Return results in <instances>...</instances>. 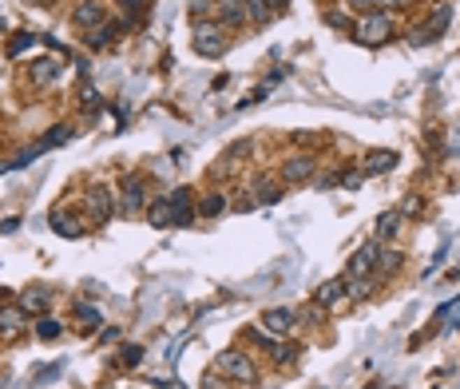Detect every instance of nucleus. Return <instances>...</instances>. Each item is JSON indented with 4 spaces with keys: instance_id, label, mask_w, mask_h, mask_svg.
<instances>
[{
    "instance_id": "16",
    "label": "nucleus",
    "mask_w": 460,
    "mask_h": 389,
    "mask_svg": "<svg viewBox=\"0 0 460 389\" xmlns=\"http://www.w3.org/2000/svg\"><path fill=\"white\" fill-rule=\"evenodd\" d=\"M147 222H151V227H171V203H167V199L151 203V211H147Z\"/></svg>"
},
{
    "instance_id": "11",
    "label": "nucleus",
    "mask_w": 460,
    "mask_h": 389,
    "mask_svg": "<svg viewBox=\"0 0 460 389\" xmlns=\"http://www.w3.org/2000/svg\"><path fill=\"white\" fill-rule=\"evenodd\" d=\"M243 20H250V13H246V0H218V24H243Z\"/></svg>"
},
{
    "instance_id": "35",
    "label": "nucleus",
    "mask_w": 460,
    "mask_h": 389,
    "mask_svg": "<svg viewBox=\"0 0 460 389\" xmlns=\"http://www.w3.org/2000/svg\"><path fill=\"white\" fill-rule=\"evenodd\" d=\"M203 389H227V386H222V381H218V377L210 374V377H206V381H203Z\"/></svg>"
},
{
    "instance_id": "25",
    "label": "nucleus",
    "mask_w": 460,
    "mask_h": 389,
    "mask_svg": "<svg viewBox=\"0 0 460 389\" xmlns=\"http://www.w3.org/2000/svg\"><path fill=\"white\" fill-rule=\"evenodd\" d=\"M36 334H40L44 341H56V338H60V322H56V318H40V322H36Z\"/></svg>"
},
{
    "instance_id": "7",
    "label": "nucleus",
    "mask_w": 460,
    "mask_h": 389,
    "mask_svg": "<svg viewBox=\"0 0 460 389\" xmlns=\"http://www.w3.org/2000/svg\"><path fill=\"white\" fill-rule=\"evenodd\" d=\"M72 24H80V28L103 24V4H99V0H80L72 8Z\"/></svg>"
},
{
    "instance_id": "12",
    "label": "nucleus",
    "mask_w": 460,
    "mask_h": 389,
    "mask_svg": "<svg viewBox=\"0 0 460 389\" xmlns=\"http://www.w3.org/2000/svg\"><path fill=\"white\" fill-rule=\"evenodd\" d=\"M20 330H24V310H20V306H4V310H0V334L16 338Z\"/></svg>"
},
{
    "instance_id": "34",
    "label": "nucleus",
    "mask_w": 460,
    "mask_h": 389,
    "mask_svg": "<svg viewBox=\"0 0 460 389\" xmlns=\"http://www.w3.org/2000/svg\"><path fill=\"white\" fill-rule=\"evenodd\" d=\"M16 227H20V219H4V222H0V231H4V234H13Z\"/></svg>"
},
{
    "instance_id": "32",
    "label": "nucleus",
    "mask_w": 460,
    "mask_h": 389,
    "mask_svg": "<svg viewBox=\"0 0 460 389\" xmlns=\"http://www.w3.org/2000/svg\"><path fill=\"white\" fill-rule=\"evenodd\" d=\"M76 314L84 318L87 326H96V322H99V310H92V306H76Z\"/></svg>"
},
{
    "instance_id": "28",
    "label": "nucleus",
    "mask_w": 460,
    "mask_h": 389,
    "mask_svg": "<svg viewBox=\"0 0 460 389\" xmlns=\"http://www.w3.org/2000/svg\"><path fill=\"white\" fill-rule=\"evenodd\" d=\"M254 194H258V203H278V199H282V191L274 187V183H258Z\"/></svg>"
},
{
    "instance_id": "8",
    "label": "nucleus",
    "mask_w": 460,
    "mask_h": 389,
    "mask_svg": "<svg viewBox=\"0 0 460 389\" xmlns=\"http://www.w3.org/2000/svg\"><path fill=\"white\" fill-rule=\"evenodd\" d=\"M377 255H381V243H365L361 250L350 258V278H357V274H369V270L377 267Z\"/></svg>"
},
{
    "instance_id": "3",
    "label": "nucleus",
    "mask_w": 460,
    "mask_h": 389,
    "mask_svg": "<svg viewBox=\"0 0 460 389\" xmlns=\"http://www.w3.org/2000/svg\"><path fill=\"white\" fill-rule=\"evenodd\" d=\"M194 52H199V56H210V60H218V56L227 52V36H222V24L199 20V24H194Z\"/></svg>"
},
{
    "instance_id": "27",
    "label": "nucleus",
    "mask_w": 460,
    "mask_h": 389,
    "mask_svg": "<svg viewBox=\"0 0 460 389\" xmlns=\"http://www.w3.org/2000/svg\"><path fill=\"white\" fill-rule=\"evenodd\" d=\"M373 290V278L361 274V278H350V298H365V294Z\"/></svg>"
},
{
    "instance_id": "31",
    "label": "nucleus",
    "mask_w": 460,
    "mask_h": 389,
    "mask_svg": "<svg viewBox=\"0 0 460 389\" xmlns=\"http://www.w3.org/2000/svg\"><path fill=\"white\" fill-rule=\"evenodd\" d=\"M143 362V350H139V346H127V350H123V365H139Z\"/></svg>"
},
{
    "instance_id": "13",
    "label": "nucleus",
    "mask_w": 460,
    "mask_h": 389,
    "mask_svg": "<svg viewBox=\"0 0 460 389\" xmlns=\"http://www.w3.org/2000/svg\"><path fill=\"white\" fill-rule=\"evenodd\" d=\"M290 326H294V310H266L262 314V330H270V334H286Z\"/></svg>"
},
{
    "instance_id": "9",
    "label": "nucleus",
    "mask_w": 460,
    "mask_h": 389,
    "mask_svg": "<svg viewBox=\"0 0 460 389\" xmlns=\"http://www.w3.org/2000/svg\"><path fill=\"white\" fill-rule=\"evenodd\" d=\"M448 20H452V4H440V8H436L433 13V20H429V28H424V32H417V36H412V44H429V40H436L440 36V32H445L448 28Z\"/></svg>"
},
{
    "instance_id": "10",
    "label": "nucleus",
    "mask_w": 460,
    "mask_h": 389,
    "mask_svg": "<svg viewBox=\"0 0 460 389\" xmlns=\"http://www.w3.org/2000/svg\"><path fill=\"white\" fill-rule=\"evenodd\" d=\"M120 203H123V215H139L143 211V183L139 179H127L123 183V194H120Z\"/></svg>"
},
{
    "instance_id": "38",
    "label": "nucleus",
    "mask_w": 460,
    "mask_h": 389,
    "mask_svg": "<svg viewBox=\"0 0 460 389\" xmlns=\"http://www.w3.org/2000/svg\"><path fill=\"white\" fill-rule=\"evenodd\" d=\"M270 4H286V0H270Z\"/></svg>"
},
{
    "instance_id": "17",
    "label": "nucleus",
    "mask_w": 460,
    "mask_h": 389,
    "mask_svg": "<svg viewBox=\"0 0 460 389\" xmlns=\"http://www.w3.org/2000/svg\"><path fill=\"white\" fill-rule=\"evenodd\" d=\"M52 231H56V234H64V239H76V234H80V222H76V219H68L64 211H56V215H52Z\"/></svg>"
},
{
    "instance_id": "22",
    "label": "nucleus",
    "mask_w": 460,
    "mask_h": 389,
    "mask_svg": "<svg viewBox=\"0 0 460 389\" xmlns=\"http://www.w3.org/2000/svg\"><path fill=\"white\" fill-rule=\"evenodd\" d=\"M397 231H401V215L397 211H389V215L377 219V234H381V239H385V234H397Z\"/></svg>"
},
{
    "instance_id": "2",
    "label": "nucleus",
    "mask_w": 460,
    "mask_h": 389,
    "mask_svg": "<svg viewBox=\"0 0 460 389\" xmlns=\"http://www.w3.org/2000/svg\"><path fill=\"white\" fill-rule=\"evenodd\" d=\"M389 32H393V20H389V13H381V8L365 13L361 20L353 24V36L361 40V44H381V40H389Z\"/></svg>"
},
{
    "instance_id": "19",
    "label": "nucleus",
    "mask_w": 460,
    "mask_h": 389,
    "mask_svg": "<svg viewBox=\"0 0 460 389\" xmlns=\"http://www.w3.org/2000/svg\"><path fill=\"white\" fill-rule=\"evenodd\" d=\"M68 135H72V132H68L64 123H60V127H52V132H48V135H44V139H40V143H36V151H40V155H44L48 147H60V143H68Z\"/></svg>"
},
{
    "instance_id": "1",
    "label": "nucleus",
    "mask_w": 460,
    "mask_h": 389,
    "mask_svg": "<svg viewBox=\"0 0 460 389\" xmlns=\"http://www.w3.org/2000/svg\"><path fill=\"white\" fill-rule=\"evenodd\" d=\"M215 369H218V374H227L230 381H238V386H254V381H258L254 362H250V358H246L243 350H227V353H218Z\"/></svg>"
},
{
    "instance_id": "36",
    "label": "nucleus",
    "mask_w": 460,
    "mask_h": 389,
    "mask_svg": "<svg viewBox=\"0 0 460 389\" xmlns=\"http://www.w3.org/2000/svg\"><path fill=\"white\" fill-rule=\"evenodd\" d=\"M191 13H194V16H203V13H206V0H194V4H191Z\"/></svg>"
},
{
    "instance_id": "26",
    "label": "nucleus",
    "mask_w": 460,
    "mask_h": 389,
    "mask_svg": "<svg viewBox=\"0 0 460 389\" xmlns=\"http://www.w3.org/2000/svg\"><path fill=\"white\" fill-rule=\"evenodd\" d=\"M32 44H36V36H32V32H16L13 44H8V56H20V52H28Z\"/></svg>"
},
{
    "instance_id": "15",
    "label": "nucleus",
    "mask_w": 460,
    "mask_h": 389,
    "mask_svg": "<svg viewBox=\"0 0 460 389\" xmlns=\"http://www.w3.org/2000/svg\"><path fill=\"white\" fill-rule=\"evenodd\" d=\"M56 76H60V64H56V60H40V64H32V80H36V84H52Z\"/></svg>"
},
{
    "instance_id": "14",
    "label": "nucleus",
    "mask_w": 460,
    "mask_h": 389,
    "mask_svg": "<svg viewBox=\"0 0 460 389\" xmlns=\"http://www.w3.org/2000/svg\"><path fill=\"white\" fill-rule=\"evenodd\" d=\"M393 167H397V151H373L365 159V175H385Z\"/></svg>"
},
{
    "instance_id": "20",
    "label": "nucleus",
    "mask_w": 460,
    "mask_h": 389,
    "mask_svg": "<svg viewBox=\"0 0 460 389\" xmlns=\"http://www.w3.org/2000/svg\"><path fill=\"white\" fill-rule=\"evenodd\" d=\"M341 290H345V278H333V282H326L322 290H317V302L322 306H333L341 298Z\"/></svg>"
},
{
    "instance_id": "21",
    "label": "nucleus",
    "mask_w": 460,
    "mask_h": 389,
    "mask_svg": "<svg viewBox=\"0 0 460 389\" xmlns=\"http://www.w3.org/2000/svg\"><path fill=\"white\" fill-rule=\"evenodd\" d=\"M48 302H52L48 290H28L24 298H20V310H32V314H36V310H44Z\"/></svg>"
},
{
    "instance_id": "37",
    "label": "nucleus",
    "mask_w": 460,
    "mask_h": 389,
    "mask_svg": "<svg viewBox=\"0 0 460 389\" xmlns=\"http://www.w3.org/2000/svg\"><path fill=\"white\" fill-rule=\"evenodd\" d=\"M377 4H409V0H377Z\"/></svg>"
},
{
    "instance_id": "30",
    "label": "nucleus",
    "mask_w": 460,
    "mask_h": 389,
    "mask_svg": "<svg viewBox=\"0 0 460 389\" xmlns=\"http://www.w3.org/2000/svg\"><path fill=\"white\" fill-rule=\"evenodd\" d=\"M361 179H365V171H345V175H341V187H350V191H353V187H361Z\"/></svg>"
},
{
    "instance_id": "29",
    "label": "nucleus",
    "mask_w": 460,
    "mask_h": 389,
    "mask_svg": "<svg viewBox=\"0 0 460 389\" xmlns=\"http://www.w3.org/2000/svg\"><path fill=\"white\" fill-rule=\"evenodd\" d=\"M246 155H250V139H238V143L222 155V163H230V159H246Z\"/></svg>"
},
{
    "instance_id": "23",
    "label": "nucleus",
    "mask_w": 460,
    "mask_h": 389,
    "mask_svg": "<svg viewBox=\"0 0 460 389\" xmlns=\"http://www.w3.org/2000/svg\"><path fill=\"white\" fill-rule=\"evenodd\" d=\"M246 13L254 24H262V20H270V0H246Z\"/></svg>"
},
{
    "instance_id": "33",
    "label": "nucleus",
    "mask_w": 460,
    "mask_h": 389,
    "mask_svg": "<svg viewBox=\"0 0 460 389\" xmlns=\"http://www.w3.org/2000/svg\"><path fill=\"white\" fill-rule=\"evenodd\" d=\"M345 4H350L353 13H373L377 8V0H345Z\"/></svg>"
},
{
    "instance_id": "18",
    "label": "nucleus",
    "mask_w": 460,
    "mask_h": 389,
    "mask_svg": "<svg viewBox=\"0 0 460 389\" xmlns=\"http://www.w3.org/2000/svg\"><path fill=\"white\" fill-rule=\"evenodd\" d=\"M222 211H227V199H222L218 191H210L203 203H199V215H206V219H215V215H222Z\"/></svg>"
},
{
    "instance_id": "4",
    "label": "nucleus",
    "mask_w": 460,
    "mask_h": 389,
    "mask_svg": "<svg viewBox=\"0 0 460 389\" xmlns=\"http://www.w3.org/2000/svg\"><path fill=\"white\" fill-rule=\"evenodd\" d=\"M111 211H115V194H111L108 187H92V191H87V215L96 222H108Z\"/></svg>"
},
{
    "instance_id": "24",
    "label": "nucleus",
    "mask_w": 460,
    "mask_h": 389,
    "mask_svg": "<svg viewBox=\"0 0 460 389\" xmlns=\"http://www.w3.org/2000/svg\"><path fill=\"white\" fill-rule=\"evenodd\" d=\"M120 4H123V16H127V20H143L151 0H120Z\"/></svg>"
},
{
    "instance_id": "5",
    "label": "nucleus",
    "mask_w": 460,
    "mask_h": 389,
    "mask_svg": "<svg viewBox=\"0 0 460 389\" xmlns=\"http://www.w3.org/2000/svg\"><path fill=\"white\" fill-rule=\"evenodd\" d=\"M314 167H317L314 155H290L286 163H282L278 175H282V183H306L310 175H314Z\"/></svg>"
},
{
    "instance_id": "6",
    "label": "nucleus",
    "mask_w": 460,
    "mask_h": 389,
    "mask_svg": "<svg viewBox=\"0 0 460 389\" xmlns=\"http://www.w3.org/2000/svg\"><path fill=\"white\" fill-rule=\"evenodd\" d=\"M167 203H171V227H187L191 222V191L179 187V191L167 194Z\"/></svg>"
}]
</instances>
